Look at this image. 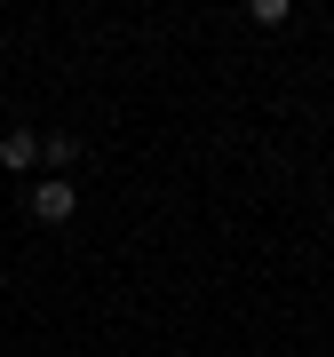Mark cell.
I'll return each mask as SVG.
<instances>
[{"label":"cell","instance_id":"obj_2","mask_svg":"<svg viewBox=\"0 0 334 357\" xmlns=\"http://www.w3.org/2000/svg\"><path fill=\"white\" fill-rule=\"evenodd\" d=\"M40 143H48L40 128H8V135H0V167H16V175H24V167H40Z\"/></svg>","mask_w":334,"mask_h":357},{"label":"cell","instance_id":"obj_3","mask_svg":"<svg viewBox=\"0 0 334 357\" xmlns=\"http://www.w3.org/2000/svg\"><path fill=\"white\" fill-rule=\"evenodd\" d=\"M40 159H48V167H72L80 143H72V135H48V143H40Z\"/></svg>","mask_w":334,"mask_h":357},{"label":"cell","instance_id":"obj_1","mask_svg":"<svg viewBox=\"0 0 334 357\" xmlns=\"http://www.w3.org/2000/svg\"><path fill=\"white\" fill-rule=\"evenodd\" d=\"M72 206H80V191L64 175H48V183H32V215L40 222H72Z\"/></svg>","mask_w":334,"mask_h":357}]
</instances>
